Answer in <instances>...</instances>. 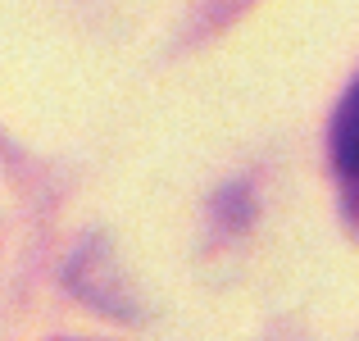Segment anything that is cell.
Segmentation results:
<instances>
[{
	"label": "cell",
	"mask_w": 359,
	"mask_h": 341,
	"mask_svg": "<svg viewBox=\"0 0 359 341\" xmlns=\"http://www.w3.org/2000/svg\"><path fill=\"white\" fill-rule=\"evenodd\" d=\"M332 155L337 168L346 178H359V87L346 96L341 114H337V128H332Z\"/></svg>",
	"instance_id": "obj_1"
}]
</instances>
